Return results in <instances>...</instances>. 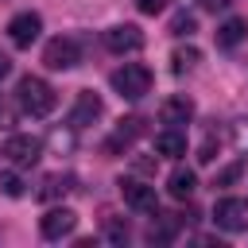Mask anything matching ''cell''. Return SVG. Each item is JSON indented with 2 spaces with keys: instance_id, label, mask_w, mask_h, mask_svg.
Here are the masks:
<instances>
[{
  "instance_id": "19",
  "label": "cell",
  "mask_w": 248,
  "mask_h": 248,
  "mask_svg": "<svg viewBox=\"0 0 248 248\" xmlns=\"http://www.w3.org/2000/svg\"><path fill=\"white\" fill-rule=\"evenodd\" d=\"M0 194H4V198H23L27 186H23V178H19L16 170H0Z\"/></svg>"
},
{
  "instance_id": "28",
  "label": "cell",
  "mask_w": 248,
  "mask_h": 248,
  "mask_svg": "<svg viewBox=\"0 0 248 248\" xmlns=\"http://www.w3.org/2000/svg\"><path fill=\"white\" fill-rule=\"evenodd\" d=\"M0 120H4V124L12 120V116H8V105H4V101H0Z\"/></svg>"
},
{
  "instance_id": "9",
  "label": "cell",
  "mask_w": 248,
  "mask_h": 248,
  "mask_svg": "<svg viewBox=\"0 0 248 248\" xmlns=\"http://www.w3.org/2000/svg\"><path fill=\"white\" fill-rule=\"evenodd\" d=\"M39 31H43V16H39V12H19V16H12V23H8L12 46H31V43L39 39Z\"/></svg>"
},
{
  "instance_id": "8",
  "label": "cell",
  "mask_w": 248,
  "mask_h": 248,
  "mask_svg": "<svg viewBox=\"0 0 248 248\" xmlns=\"http://www.w3.org/2000/svg\"><path fill=\"white\" fill-rule=\"evenodd\" d=\"M4 155L16 163V167H35L39 163V155H43V140H35V136H8V143H4Z\"/></svg>"
},
{
  "instance_id": "16",
  "label": "cell",
  "mask_w": 248,
  "mask_h": 248,
  "mask_svg": "<svg viewBox=\"0 0 248 248\" xmlns=\"http://www.w3.org/2000/svg\"><path fill=\"white\" fill-rule=\"evenodd\" d=\"M155 151L167 155V159H178V155H186V136L178 128H167V132L155 136Z\"/></svg>"
},
{
  "instance_id": "12",
  "label": "cell",
  "mask_w": 248,
  "mask_h": 248,
  "mask_svg": "<svg viewBox=\"0 0 248 248\" xmlns=\"http://www.w3.org/2000/svg\"><path fill=\"white\" fill-rule=\"evenodd\" d=\"M136 136H143V120H140V116H128V120H120V124H116V132L105 140V151H108V155H116V151H120V147H128Z\"/></svg>"
},
{
  "instance_id": "2",
  "label": "cell",
  "mask_w": 248,
  "mask_h": 248,
  "mask_svg": "<svg viewBox=\"0 0 248 248\" xmlns=\"http://www.w3.org/2000/svg\"><path fill=\"white\" fill-rule=\"evenodd\" d=\"M112 89L124 97V101H140V97H147L151 93V70L143 66V62H124L120 70H112Z\"/></svg>"
},
{
  "instance_id": "6",
  "label": "cell",
  "mask_w": 248,
  "mask_h": 248,
  "mask_svg": "<svg viewBox=\"0 0 248 248\" xmlns=\"http://www.w3.org/2000/svg\"><path fill=\"white\" fill-rule=\"evenodd\" d=\"M105 46L112 54H136V50H143V31L136 23H116L105 31Z\"/></svg>"
},
{
  "instance_id": "7",
  "label": "cell",
  "mask_w": 248,
  "mask_h": 248,
  "mask_svg": "<svg viewBox=\"0 0 248 248\" xmlns=\"http://www.w3.org/2000/svg\"><path fill=\"white\" fill-rule=\"evenodd\" d=\"M74 229H78V213H74V209H66V205L46 209V213H43V221H39V232H43L46 240H62V236H70Z\"/></svg>"
},
{
  "instance_id": "23",
  "label": "cell",
  "mask_w": 248,
  "mask_h": 248,
  "mask_svg": "<svg viewBox=\"0 0 248 248\" xmlns=\"http://www.w3.org/2000/svg\"><path fill=\"white\" fill-rule=\"evenodd\" d=\"M232 143H236L240 151H248V120H236V124H232Z\"/></svg>"
},
{
  "instance_id": "27",
  "label": "cell",
  "mask_w": 248,
  "mask_h": 248,
  "mask_svg": "<svg viewBox=\"0 0 248 248\" xmlns=\"http://www.w3.org/2000/svg\"><path fill=\"white\" fill-rule=\"evenodd\" d=\"M8 74H12V58H8V54H0V78H8Z\"/></svg>"
},
{
  "instance_id": "1",
  "label": "cell",
  "mask_w": 248,
  "mask_h": 248,
  "mask_svg": "<svg viewBox=\"0 0 248 248\" xmlns=\"http://www.w3.org/2000/svg\"><path fill=\"white\" fill-rule=\"evenodd\" d=\"M16 101H19V108H23L27 116H50L54 105H58V93H54L50 81L27 74V78H19V85H16Z\"/></svg>"
},
{
  "instance_id": "11",
  "label": "cell",
  "mask_w": 248,
  "mask_h": 248,
  "mask_svg": "<svg viewBox=\"0 0 248 248\" xmlns=\"http://www.w3.org/2000/svg\"><path fill=\"white\" fill-rule=\"evenodd\" d=\"M190 116H194V101L190 97H167L159 105V120L167 128H182V124H190Z\"/></svg>"
},
{
  "instance_id": "26",
  "label": "cell",
  "mask_w": 248,
  "mask_h": 248,
  "mask_svg": "<svg viewBox=\"0 0 248 248\" xmlns=\"http://www.w3.org/2000/svg\"><path fill=\"white\" fill-rule=\"evenodd\" d=\"M50 143H54V147H70V136H62V132H54V136H50Z\"/></svg>"
},
{
  "instance_id": "15",
  "label": "cell",
  "mask_w": 248,
  "mask_h": 248,
  "mask_svg": "<svg viewBox=\"0 0 248 248\" xmlns=\"http://www.w3.org/2000/svg\"><path fill=\"white\" fill-rule=\"evenodd\" d=\"M244 35H248V19H240V16H229V19L217 27V46H225V50H229V46H236Z\"/></svg>"
},
{
  "instance_id": "10",
  "label": "cell",
  "mask_w": 248,
  "mask_h": 248,
  "mask_svg": "<svg viewBox=\"0 0 248 248\" xmlns=\"http://www.w3.org/2000/svg\"><path fill=\"white\" fill-rule=\"evenodd\" d=\"M101 112H105L101 97H97V93H89V89H81V93H78V101H74V108H70V128H85V124H93Z\"/></svg>"
},
{
  "instance_id": "18",
  "label": "cell",
  "mask_w": 248,
  "mask_h": 248,
  "mask_svg": "<svg viewBox=\"0 0 248 248\" xmlns=\"http://www.w3.org/2000/svg\"><path fill=\"white\" fill-rule=\"evenodd\" d=\"M202 62V50L198 46H178L174 54H170V70L174 74H182V70H190V66H198Z\"/></svg>"
},
{
  "instance_id": "13",
  "label": "cell",
  "mask_w": 248,
  "mask_h": 248,
  "mask_svg": "<svg viewBox=\"0 0 248 248\" xmlns=\"http://www.w3.org/2000/svg\"><path fill=\"white\" fill-rule=\"evenodd\" d=\"M194 190H198V174H194L190 167H174V170H170V178H167V194H170V198H178V202H186Z\"/></svg>"
},
{
  "instance_id": "14",
  "label": "cell",
  "mask_w": 248,
  "mask_h": 248,
  "mask_svg": "<svg viewBox=\"0 0 248 248\" xmlns=\"http://www.w3.org/2000/svg\"><path fill=\"white\" fill-rule=\"evenodd\" d=\"M74 190V174H46L39 186V202H58Z\"/></svg>"
},
{
  "instance_id": "5",
  "label": "cell",
  "mask_w": 248,
  "mask_h": 248,
  "mask_svg": "<svg viewBox=\"0 0 248 248\" xmlns=\"http://www.w3.org/2000/svg\"><path fill=\"white\" fill-rule=\"evenodd\" d=\"M78 62H81V50H78V43L66 39V35H58V39H50V43L43 46V66H46V70H74Z\"/></svg>"
},
{
  "instance_id": "24",
  "label": "cell",
  "mask_w": 248,
  "mask_h": 248,
  "mask_svg": "<svg viewBox=\"0 0 248 248\" xmlns=\"http://www.w3.org/2000/svg\"><path fill=\"white\" fill-rule=\"evenodd\" d=\"M136 8H140L143 16H159V12L167 8V0H136Z\"/></svg>"
},
{
  "instance_id": "21",
  "label": "cell",
  "mask_w": 248,
  "mask_h": 248,
  "mask_svg": "<svg viewBox=\"0 0 248 248\" xmlns=\"http://www.w3.org/2000/svg\"><path fill=\"white\" fill-rule=\"evenodd\" d=\"M194 27H198V19H194L190 12H178V16L170 19V35H178V39H182V35H194Z\"/></svg>"
},
{
  "instance_id": "20",
  "label": "cell",
  "mask_w": 248,
  "mask_h": 248,
  "mask_svg": "<svg viewBox=\"0 0 248 248\" xmlns=\"http://www.w3.org/2000/svg\"><path fill=\"white\" fill-rule=\"evenodd\" d=\"M108 244H128V225L120 221V217H108L105 221V232H101Z\"/></svg>"
},
{
  "instance_id": "4",
  "label": "cell",
  "mask_w": 248,
  "mask_h": 248,
  "mask_svg": "<svg viewBox=\"0 0 248 248\" xmlns=\"http://www.w3.org/2000/svg\"><path fill=\"white\" fill-rule=\"evenodd\" d=\"M213 221L225 232H248V202L244 198H221L213 205Z\"/></svg>"
},
{
  "instance_id": "22",
  "label": "cell",
  "mask_w": 248,
  "mask_h": 248,
  "mask_svg": "<svg viewBox=\"0 0 248 248\" xmlns=\"http://www.w3.org/2000/svg\"><path fill=\"white\" fill-rule=\"evenodd\" d=\"M240 174H244V167H240V163H232V167H225V170L217 174V182H213V186H232Z\"/></svg>"
},
{
  "instance_id": "3",
  "label": "cell",
  "mask_w": 248,
  "mask_h": 248,
  "mask_svg": "<svg viewBox=\"0 0 248 248\" xmlns=\"http://www.w3.org/2000/svg\"><path fill=\"white\" fill-rule=\"evenodd\" d=\"M116 186H120L124 205H132L136 213H159V194H155V186H147V182H140V178H120Z\"/></svg>"
},
{
  "instance_id": "17",
  "label": "cell",
  "mask_w": 248,
  "mask_h": 248,
  "mask_svg": "<svg viewBox=\"0 0 248 248\" xmlns=\"http://www.w3.org/2000/svg\"><path fill=\"white\" fill-rule=\"evenodd\" d=\"M178 229H182L178 217H163V221H155V225L147 229V244H170V240L178 236Z\"/></svg>"
},
{
  "instance_id": "25",
  "label": "cell",
  "mask_w": 248,
  "mask_h": 248,
  "mask_svg": "<svg viewBox=\"0 0 248 248\" xmlns=\"http://www.w3.org/2000/svg\"><path fill=\"white\" fill-rule=\"evenodd\" d=\"M213 151H217V143H213V140H205V143L198 147V159H202V163H213V159H217Z\"/></svg>"
}]
</instances>
